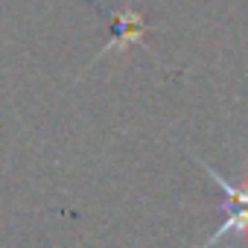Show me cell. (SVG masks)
Returning <instances> with one entry per match:
<instances>
[{
  "label": "cell",
  "mask_w": 248,
  "mask_h": 248,
  "mask_svg": "<svg viewBox=\"0 0 248 248\" xmlns=\"http://www.w3.org/2000/svg\"><path fill=\"white\" fill-rule=\"evenodd\" d=\"M202 164V170L225 190V196H228V202H225V207L222 210H228V219H225V225H219V231L202 245V248H213L219 239H225V236H231V233H245L248 231V187H233V184H228L216 170H210V164H204V161H199Z\"/></svg>",
  "instance_id": "obj_1"
}]
</instances>
